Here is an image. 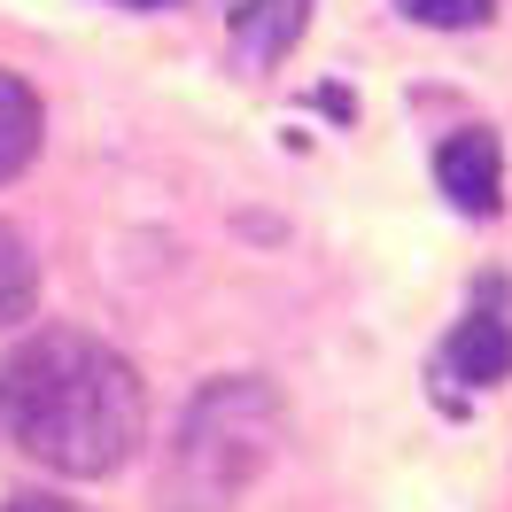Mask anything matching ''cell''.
Instances as JSON below:
<instances>
[{"label":"cell","instance_id":"1","mask_svg":"<svg viewBox=\"0 0 512 512\" xmlns=\"http://www.w3.org/2000/svg\"><path fill=\"white\" fill-rule=\"evenodd\" d=\"M0 435L63 481L117 474L148 443L140 365L86 326H39L0 365Z\"/></svg>","mask_w":512,"mask_h":512},{"label":"cell","instance_id":"2","mask_svg":"<svg viewBox=\"0 0 512 512\" xmlns=\"http://www.w3.org/2000/svg\"><path fill=\"white\" fill-rule=\"evenodd\" d=\"M280 458V388L264 373H218L194 388L163 466V512H233Z\"/></svg>","mask_w":512,"mask_h":512},{"label":"cell","instance_id":"3","mask_svg":"<svg viewBox=\"0 0 512 512\" xmlns=\"http://www.w3.org/2000/svg\"><path fill=\"white\" fill-rule=\"evenodd\" d=\"M435 179H443L450 210L497 218V202H505V148L489 132H450L443 148H435Z\"/></svg>","mask_w":512,"mask_h":512},{"label":"cell","instance_id":"4","mask_svg":"<svg viewBox=\"0 0 512 512\" xmlns=\"http://www.w3.org/2000/svg\"><path fill=\"white\" fill-rule=\"evenodd\" d=\"M505 373H512V319H497V311H466V319L450 326V342H443V381L497 388Z\"/></svg>","mask_w":512,"mask_h":512},{"label":"cell","instance_id":"5","mask_svg":"<svg viewBox=\"0 0 512 512\" xmlns=\"http://www.w3.org/2000/svg\"><path fill=\"white\" fill-rule=\"evenodd\" d=\"M233 47H241V63L249 70H272L295 55V39L311 24V0H233Z\"/></svg>","mask_w":512,"mask_h":512},{"label":"cell","instance_id":"6","mask_svg":"<svg viewBox=\"0 0 512 512\" xmlns=\"http://www.w3.org/2000/svg\"><path fill=\"white\" fill-rule=\"evenodd\" d=\"M39 132H47V109H39V94L16 78V70H0V187L32 171Z\"/></svg>","mask_w":512,"mask_h":512},{"label":"cell","instance_id":"7","mask_svg":"<svg viewBox=\"0 0 512 512\" xmlns=\"http://www.w3.org/2000/svg\"><path fill=\"white\" fill-rule=\"evenodd\" d=\"M39 303V256L16 225L0 218V326H24Z\"/></svg>","mask_w":512,"mask_h":512},{"label":"cell","instance_id":"8","mask_svg":"<svg viewBox=\"0 0 512 512\" xmlns=\"http://www.w3.org/2000/svg\"><path fill=\"white\" fill-rule=\"evenodd\" d=\"M412 24H427V32H474L481 16H489V0H396Z\"/></svg>","mask_w":512,"mask_h":512},{"label":"cell","instance_id":"9","mask_svg":"<svg viewBox=\"0 0 512 512\" xmlns=\"http://www.w3.org/2000/svg\"><path fill=\"white\" fill-rule=\"evenodd\" d=\"M8 512H86V505H70V497H47V489H16V497H8Z\"/></svg>","mask_w":512,"mask_h":512},{"label":"cell","instance_id":"10","mask_svg":"<svg viewBox=\"0 0 512 512\" xmlns=\"http://www.w3.org/2000/svg\"><path fill=\"white\" fill-rule=\"evenodd\" d=\"M117 8H171V0H117Z\"/></svg>","mask_w":512,"mask_h":512}]
</instances>
